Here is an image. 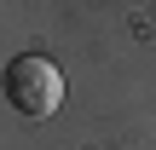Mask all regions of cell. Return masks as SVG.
<instances>
[{
	"mask_svg": "<svg viewBox=\"0 0 156 150\" xmlns=\"http://www.w3.org/2000/svg\"><path fill=\"white\" fill-rule=\"evenodd\" d=\"M0 92H6V104L17 110V116H52L58 104H64V75H58V64L52 58H41V52H23V58H12L6 69H0Z\"/></svg>",
	"mask_w": 156,
	"mask_h": 150,
	"instance_id": "obj_1",
	"label": "cell"
}]
</instances>
